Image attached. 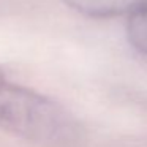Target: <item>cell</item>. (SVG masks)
I'll return each mask as SVG.
<instances>
[{
  "instance_id": "7a4b0ae2",
  "label": "cell",
  "mask_w": 147,
  "mask_h": 147,
  "mask_svg": "<svg viewBox=\"0 0 147 147\" xmlns=\"http://www.w3.org/2000/svg\"><path fill=\"white\" fill-rule=\"evenodd\" d=\"M78 13L90 18H112L133 14L147 0H63Z\"/></svg>"
},
{
  "instance_id": "6da1fadb",
  "label": "cell",
  "mask_w": 147,
  "mask_h": 147,
  "mask_svg": "<svg viewBox=\"0 0 147 147\" xmlns=\"http://www.w3.org/2000/svg\"><path fill=\"white\" fill-rule=\"evenodd\" d=\"M0 130L33 142H65L76 136L78 123L59 103L0 71Z\"/></svg>"
},
{
  "instance_id": "3957f363",
  "label": "cell",
  "mask_w": 147,
  "mask_h": 147,
  "mask_svg": "<svg viewBox=\"0 0 147 147\" xmlns=\"http://www.w3.org/2000/svg\"><path fill=\"white\" fill-rule=\"evenodd\" d=\"M128 40L138 51L147 55V3L131 14L128 21Z\"/></svg>"
}]
</instances>
